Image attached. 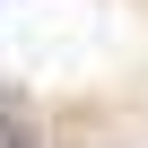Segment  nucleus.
I'll use <instances>...</instances> for the list:
<instances>
[{
    "instance_id": "obj_1",
    "label": "nucleus",
    "mask_w": 148,
    "mask_h": 148,
    "mask_svg": "<svg viewBox=\"0 0 148 148\" xmlns=\"http://www.w3.org/2000/svg\"><path fill=\"white\" fill-rule=\"evenodd\" d=\"M0 148H35V139H26V122H18V105H9V96H0Z\"/></svg>"
}]
</instances>
